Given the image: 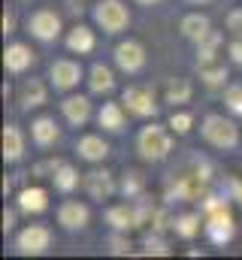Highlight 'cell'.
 I'll return each mask as SVG.
<instances>
[{"label":"cell","instance_id":"6da1fadb","mask_svg":"<svg viewBox=\"0 0 242 260\" xmlns=\"http://www.w3.org/2000/svg\"><path fill=\"white\" fill-rule=\"evenodd\" d=\"M136 151H139L142 160L161 164L173 151V133L167 127H161V124H145L139 130V136H136Z\"/></svg>","mask_w":242,"mask_h":260},{"label":"cell","instance_id":"7a4b0ae2","mask_svg":"<svg viewBox=\"0 0 242 260\" xmlns=\"http://www.w3.org/2000/svg\"><path fill=\"white\" fill-rule=\"evenodd\" d=\"M203 139L215 148H236L239 145V127L233 124V118H224V115H206L203 118Z\"/></svg>","mask_w":242,"mask_h":260},{"label":"cell","instance_id":"3957f363","mask_svg":"<svg viewBox=\"0 0 242 260\" xmlns=\"http://www.w3.org/2000/svg\"><path fill=\"white\" fill-rule=\"evenodd\" d=\"M121 103L133 118H155L158 115V100L148 85H127L121 91Z\"/></svg>","mask_w":242,"mask_h":260},{"label":"cell","instance_id":"277c9868","mask_svg":"<svg viewBox=\"0 0 242 260\" xmlns=\"http://www.w3.org/2000/svg\"><path fill=\"white\" fill-rule=\"evenodd\" d=\"M94 21L103 27V34H121L130 24V9L121 0H100L94 6Z\"/></svg>","mask_w":242,"mask_h":260},{"label":"cell","instance_id":"5b68a950","mask_svg":"<svg viewBox=\"0 0 242 260\" xmlns=\"http://www.w3.org/2000/svg\"><path fill=\"white\" fill-rule=\"evenodd\" d=\"M52 245V230L46 224H27L18 236H15V251L24 254V257H37V254H46Z\"/></svg>","mask_w":242,"mask_h":260},{"label":"cell","instance_id":"8992f818","mask_svg":"<svg viewBox=\"0 0 242 260\" xmlns=\"http://www.w3.org/2000/svg\"><path fill=\"white\" fill-rule=\"evenodd\" d=\"M27 30L40 40V43H55L60 34V15L55 9H37L27 18Z\"/></svg>","mask_w":242,"mask_h":260},{"label":"cell","instance_id":"52a82bcc","mask_svg":"<svg viewBox=\"0 0 242 260\" xmlns=\"http://www.w3.org/2000/svg\"><path fill=\"white\" fill-rule=\"evenodd\" d=\"M145 46L136 43V40H127V43H118L115 46V64L118 70H124L127 76H136L142 67H145Z\"/></svg>","mask_w":242,"mask_h":260},{"label":"cell","instance_id":"ba28073f","mask_svg":"<svg viewBox=\"0 0 242 260\" xmlns=\"http://www.w3.org/2000/svg\"><path fill=\"white\" fill-rule=\"evenodd\" d=\"M88 221H91V209H88L85 203H79V200H67V203H60L58 206V224L64 227V230L79 233V230L88 227Z\"/></svg>","mask_w":242,"mask_h":260},{"label":"cell","instance_id":"9c48e42d","mask_svg":"<svg viewBox=\"0 0 242 260\" xmlns=\"http://www.w3.org/2000/svg\"><path fill=\"white\" fill-rule=\"evenodd\" d=\"M49 79H52L55 91H73L82 82V67H79V61L60 58V61H55L49 67Z\"/></svg>","mask_w":242,"mask_h":260},{"label":"cell","instance_id":"30bf717a","mask_svg":"<svg viewBox=\"0 0 242 260\" xmlns=\"http://www.w3.org/2000/svg\"><path fill=\"white\" fill-rule=\"evenodd\" d=\"M82 185H85V191H88L91 200H100V203L115 194V182H112L109 170H91V173H85Z\"/></svg>","mask_w":242,"mask_h":260},{"label":"cell","instance_id":"8fae6325","mask_svg":"<svg viewBox=\"0 0 242 260\" xmlns=\"http://www.w3.org/2000/svg\"><path fill=\"white\" fill-rule=\"evenodd\" d=\"M106 224H109L112 230H121V233H127V230L139 227L136 203H133V200H127V203H121V206H109V209H106Z\"/></svg>","mask_w":242,"mask_h":260},{"label":"cell","instance_id":"7c38bea8","mask_svg":"<svg viewBox=\"0 0 242 260\" xmlns=\"http://www.w3.org/2000/svg\"><path fill=\"white\" fill-rule=\"evenodd\" d=\"M34 61H37V58H34L31 46H24V43H9L6 52H3V67H6V73H12V76L31 70Z\"/></svg>","mask_w":242,"mask_h":260},{"label":"cell","instance_id":"4fadbf2b","mask_svg":"<svg viewBox=\"0 0 242 260\" xmlns=\"http://www.w3.org/2000/svg\"><path fill=\"white\" fill-rule=\"evenodd\" d=\"M60 112H64V118H67L73 127H82V124L91 118V100L82 97V94H70V97H64V103H60Z\"/></svg>","mask_w":242,"mask_h":260},{"label":"cell","instance_id":"5bb4252c","mask_svg":"<svg viewBox=\"0 0 242 260\" xmlns=\"http://www.w3.org/2000/svg\"><path fill=\"white\" fill-rule=\"evenodd\" d=\"M76 151H79L82 160H88V164H100V160L109 154V142H106L103 136H97V133H88V136H79Z\"/></svg>","mask_w":242,"mask_h":260},{"label":"cell","instance_id":"9a60e30c","mask_svg":"<svg viewBox=\"0 0 242 260\" xmlns=\"http://www.w3.org/2000/svg\"><path fill=\"white\" fill-rule=\"evenodd\" d=\"M46 97H49V91H46V85H43L40 79H24V85L18 88V103H21V109H24V112H31V109H37V106H43V103H46Z\"/></svg>","mask_w":242,"mask_h":260},{"label":"cell","instance_id":"2e32d148","mask_svg":"<svg viewBox=\"0 0 242 260\" xmlns=\"http://www.w3.org/2000/svg\"><path fill=\"white\" fill-rule=\"evenodd\" d=\"M31 136H34V142H37L40 148H46V145H55L60 139V127L55 124V118L40 115V118L31 124Z\"/></svg>","mask_w":242,"mask_h":260},{"label":"cell","instance_id":"e0dca14e","mask_svg":"<svg viewBox=\"0 0 242 260\" xmlns=\"http://www.w3.org/2000/svg\"><path fill=\"white\" fill-rule=\"evenodd\" d=\"M18 209L24 215H40L49 209V194L43 188H21L18 191Z\"/></svg>","mask_w":242,"mask_h":260},{"label":"cell","instance_id":"ac0fdd59","mask_svg":"<svg viewBox=\"0 0 242 260\" xmlns=\"http://www.w3.org/2000/svg\"><path fill=\"white\" fill-rule=\"evenodd\" d=\"M21 154H24V133L15 124H6L3 127V160L15 164V160H21Z\"/></svg>","mask_w":242,"mask_h":260},{"label":"cell","instance_id":"d6986e66","mask_svg":"<svg viewBox=\"0 0 242 260\" xmlns=\"http://www.w3.org/2000/svg\"><path fill=\"white\" fill-rule=\"evenodd\" d=\"M94 30L91 27H85V24H76L70 34H67V49L73 52V55H88V52H94Z\"/></svg>","mask_w":242,"mask_h":260},{"label":"cell","instance_id":"ffe728a7","mask_svg":"<svg viewBox=\"0 0 242 260\" xmlns=\"http://www.w3.org/2000/svg\"><path fill=\"white\" fill-rule=\"evenodd\" d=\"M182 37L185 40H191V43H200L209 30H212V24H209V18L206 15H200V12H191V15H185L179 24Z\"/></svg>","mask_w":242,"mask_h":260},{"label":"cell","instance_id":"44dd1931","mask_svg":"<svg viewBox=\"0 0 242 260\" xmlns=\"http://www.w3.org/2000/svg\"><path fill=\"white\" fill-rule=\"evenodd\" d=\"M88 88H91V94H109V91L115 88L112 70H109L106 64H94L91 73H88Z\"/></svg>","mask_w":242,"mask_h":260},{"label":"cell","instance_id":"7402d4cb","mask_svg":"<svg viewBox=\"0 0 242 260\" xmlns=\"http://www.w3.org/2000/svg\"><path fill=\"white\" fill-rule=\"evenodd\" d=\"M97 121H100V127L109 130V133L124 130V103H103V109L97 112Z\"/></svg>","mask_w":242,"mask_h":260},{"label":"cell","instance_id":"603a6c76","mask_svg":"<svg viewBox=\"0 0 242 260\" xmlns=\"http://www.w3.org/2000/svg\"><path fill=\"white\" fill-rule=\"evenodd\" d=\"M52 182H55V191L73 194V191L79 188V173H76L70 164H60L58 170H55V176H52Z\"/></svg>","mask_w":242,"mask_h":260},{"label":"cell","instance_id":"cb8c5ba5","mask_svg":"<svg viewBox=\"0 0 242 260\" xmlns=\"http://www.w3.org/2000/svg\"><path fill=\"white\" fill-rule=\"evenodd\" d=\"M164 97H167V103H173V106L188 103V100H191V82H188V79H170Z\"/></svg>","mask_w":242,"mask_h":260},{"label":"cell","instance_id":"d4e9b609","mask_svg":"<svg viewBox=\"0 0 242 260\" xmlns=\"http://www.w3.org/2000/svg\"><path fill=\"white\" fill-rule=\"evenodd\" d=\"M173 230H176V236L182 239H194L197 233H200V215H179V218H173Z\"/></svg>","mask_w":242,"mask_h":260},{"label":"cell","instance_id":"484cf974","mask_svg":"<svg viewBox=\"0 0 242 260\" xmlns=\"http://www.w3.org/2000/svg\"><path fill=\"white\" fill-rule=\"evenodd\" d=\"M142 188H145V179H142V173H136V170L124 173V179H121V185H118V191L127 197V200L142 197Z\"/></svg>","mask_w":242,"mask_h":260},{"label":"cell","instance_id":"4316f807","mask_svg":"<svg viewBox=\"0 0 242 260\" xmlns=\"http://www.w3.org/2000/svg\"><path fill=\"white\" fill-rule=\"evenodd\" d=\"M200 79H203V85L206 88H218V85H224L227 82V67L224 64H206V67H200Z\"/></svg>","mask_w":242,"mask_h":260},{"label":"cell","instance_id":"83f0119b","mask_svg":"<svg viewBox=\"0 0 242 260\" xmlns=\"http://www.w3.org/2000/svg\"><path fill=\"white\" fill-rule=\"evenodd\" d=\"M224 103H227V109L233 115H242V85H230L224 91Z\"/></svg>","mask_w":242,"mask_h":260},{"label":"cell","instance_id":"f1b7e54d","mask_svg":"<svg viewBox=\"0 0 242 260\" xmlns=\"http://www.w3.org/2000/svg\"><path fill=\"white\" fill-rule=\"evenodd\" d=\"M145 254H158V257H167L170 254V245H167V239H161L158 233L155 236H145V248H142Z\"/></svg>","mask_w":242,"mask_h":260},{"label":"cell","instance_id":"f546056e","mask_svg":"<svg viewBox=\"0 0 242 260\" xmlns=\"http://www.w3.org/2000/svg\"><path fill=\"white\" fill-rule=\"evenodd\" d=\"M194 124V115L191 112H173L170 115V130H176V133H188Z\"/></svg>","mask_w":242,"mask_h":260},{"label":"cell","instance_id":"4dcf8cb0","mask_svg":"<svg viewBox=\"0 0 242 260\" xmlns=\"http://www.w3.org/2000/svg\"><path fill=\"white\" fill-rule=\"evenodd\" d=\"M109 254H127L130 251V239L127 236H121V230H115V236H109Z\"/></svg>","mask_w":242,"mask_h":260},{"label":"cell","instance_id":"1f68e13d","mask_svg":"<svg viewBox=\"0 0 242 260\" xmlns=\"http://www.w3.org/2000/svg\"><path fill=\"white\" fill-rule=\"evenodd\" d=\"M227 34H233V37L242 40V9H233L227 15Z\"/></svg>","mask_w":242,"mask_h":260},{"label":"cell","instance_id":"d6a6232c","mask_svg":"<svg viewBox=\"0 0 242 260\" xmlns=\"http://www.w3.org/2000/svg\"><path fill=\"white\" fill-rule=\"evenodd\" d=\"M227 55H230V61H233L236 67H242V40H239V37L227 46Z\"/></svg>","mask_w":242,"mask_h":260},{"label":"cell","instance_id":"836d02e7","mask_svg":"<svg viewBox=\"0 0 242 260\" xmlns=\"http://www.w3.org/2000/svg\"><path fill=\"white\" fill-rule=\"evenodd\" d=\"M3 34H15V12L12 9L3 12Z\"/></svg>","mask_w":242,"mask_h":260},{"label":"cell","instance_id":"e575fe53","mask_svg":"<svg viewBox=\"0 0 242 260\" xmlns=\"http://www.w3.org/2000/svg\"><path fill=\"white\" fill-rule=\"evenodd\" d=\"M15 227V209H3V233H12Z\"/></svg>","mask_w":242,"mask_h":260},{"label":"cell","instance_id":"d590c367","mask_svg":"<svg viewBox=\"0 0 242 260\" xmlns=\"http://www.w3.org/2000/svg\"><path fill=\"white\" fill-rule=\"evenodd\" d=\"M230 188H233V200H236V203L242 206V179H236V182H233Z\"/></svg>","mask_w":242,"mask_h":260},{"label":"cell","instance_id":"8d00e7d4","mask_svg":"<svg viewBox=\"0 0 242 260\" xmlns=\"http://www.w3.org/2000/svg\"><path fill=\"white\" fill-rule=\"evenodd\" d=\"M136 3H142V6H152V3H161V0H136Z\"/></svg>","mask_w":242,"mask_h":260},{"label":"cell","instance_id":"74e56055","mask_svg":"<svg viewBox=\"0 0 242 260\" xmlns=\"http://www.w3.org/2000/svg\"><path fill=\"white\" fill-rule=\"evenodd\" d=\"M188 3H206V0H188Z\"/></svg>","mask_w":242,"mask_h":260}]
</instances>
